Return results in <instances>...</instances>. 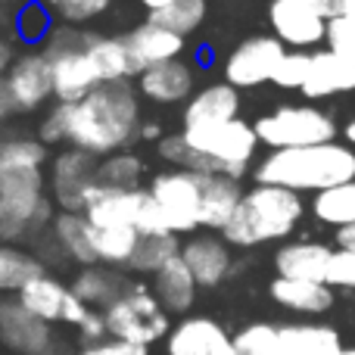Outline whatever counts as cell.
<instances>
[{"label":"cell","mask_w":355,"mask_h":355,"mask_svg":"<svg viewBox=\"0 0 355 355\" xmlns=\"http://www.w3.org/2000/svg\"><path fill=\"white\" fill-rule=\"evenodd\" d=\"M166 355H237L234 334L209 315H187L166 337Z\"/></svg>","instance_id":"cell-16"},{"label":"cell","mask_w":355,"mask_h":355,"mask_svg":"<svg viewBox=\"0 0 355 355\" xmlns=\"http://www.w3.org/2000/svg\"><path fill=\"white\" fill-rule=\"evenodd\" d=\"M331 287H349L355 290V250H337L334 252L331 271H327Z\"/></svg>","instance_id":"cell-41"},{"label":"cell","mask_w":355,"mask_h":355,"mask_svg":"<svg viewBox=\"0 0 355 355\" xmlns=\"http://www.w3.org/2000/svg\"><path fill=\"white\" fill-rule=\"evenodd\" d=\"M106 327H110V337L125 340V343H135L150 349L153 343L166 340L172 334V318L168 312L159 306L156 293L147 284H137L122 296L119 302H112L106 309Z\"/></svg>","instance_id":"cell-8"},{"label":"cell","mask_w":355,"mask_h":355,"mask_svg":"<svg viewBox=\"0 0 355 355\" xmlns=\"http://www.w3.org/2000/svg\"><path fill=\"white\" fill-rule=\"evenodd\" d=\"M284 56H287V47H284L275 35H252V37H246V41H240L237 47L227 53L225 81L234 85L237 91L268 85V81H275Z\"/></svg>","instance_id":"cell-12"},{"label":"cell","mask_w":355,"mask_h":355,"mask_svg":"<svg viewBox=\"0 0 355 355\" xmlns=\"http://www.w3.org/2000/svg\"><path fill=\"white\" fill-rule=\"evenodd\" d=\"M25 3H31V0H0V10H6V6H19L22 10Z\"/></svg>","instance_id":"cell-51"},{"label":"cell","mask_w":355,"mask_h":355,"mask_svg":"<svg viewBox=\"0 0 355 355\" xmlns=\"http://www.w3.org/2000/svg\"><path fill=\"white\" fill-rule=\"evenodd\" d=\"M125 47H128L131 62H135L137 75H141L153 66H162V62L181 60L184 47H187V37L175 35V31L150 22V19H144L141 25H135V28L125 35Z\"/></svg>","instance_id":"cell-18"},{"label":"cell","mask_w":355,"mask_h":355,"mask_svg":"<svg viewBox=\"0 0 355 355\" xmlns=\"http://www.w3.org/2000/svg\"><path fill=\"white\" fill-rule=\"evenodd\" d=\"M181 135L196 156L193 172L231 175L237 181H243L250 166H256L259 147H262L256 125H250L246 119H234L225 125H202V128H181Z\"/></svg>","instance_id":"cell-5"},{"label":"cell","mask_w":355,"mask_h":355,"mask_svg":"<svg viewBox=\"0 0 355 355\" xmlns=\"http://www.w3.org/2000/svg\"><path fill=\"white\" fill-rule=\"evenodd\" d=\"M78 355H150V349L135 346V343H125V340H116V337H106V340H100V343L81 346Z\"/></svg>","instance_id":"cell-42"},{"label":"cell","mask_w":355,"mask_h":355,"mask_svg":"<svg viewBox=\"0 0 355 355\" xmlns=\"http://www.w3.org/2000/svg\"><path fill=\"white\" fill-rule=\"evenodd\" d=\"M137 243H141V234L135 227H94V250H97V262L110 265V268H122L128 271L131 259L137 252Z\"/></svg>","instance_id":"cell-30"},{"label":"cell","mask_w":355,"mask_h":355,"mask_svg":"<svg viewBox=\"0 0 355 355\" xmlns=\"http://www.w3.org/2000/svg\"><path fill=\"white\" fill-rule=\"evenodd\" d=\"M343 135H346V144H349V147L355 150V116L349 119V122H346V128H343Z\"/></svg>","instance_id":"cell-50"},{"label":"cell","mask_w":355,"mask_h":355,"mask_svg":"<svg viewBox=\"0 0 355 355\" xmlns=\"http://www.w3.org/2000/svg\"><path fill=\"white\" fill-rule=\"evenodd\" d=\"M256 135L268 150H300L337 141V122L331 112L312 103H287L259 116Z\"/></svg>","instance_id":"cell-7"},{"label":"cell","mask_w":355,"mask_h":355,"mask_svg":"<svg viewBox=\"0 0 355 355\" xmlns=\"http://www.w3.org/2000/svg\"><path fill=\"white\" fill-rule=\"evenodd\" d=\"M327 47L355 66V22L352 19H331V28H327Z\"/></svg>","instance_id":"cell-40"},{"label":"cell","mask_w":355,"mask_h":355,"mask_svg":"<svg viewBox=\"0 0 355 355\" xmlns=\"http://www.w3.org/2000/svg\"><path fill=\"white\" fill-rule=\"evenodd\" d=\"M87 28L75 25H53L50 37L44 41V53L53 62V97L56 103H78L91 91L100 87V78L94 72V62L87 56Z\"/></svg>","instance_id":"cell-6"},{"label":"cell","mask_w":355,"mask_h":355,"mask_svg":"<svg viewBox=\"0 0 355 355\" xmlns=\"http://www.w3.org/2000/svg\"><path fill=\"white\" fill-rule=\"evenodd\" d=\"M355 91V66L346 62L331 47H321L312 53V69H309V81L302 87L309 100H327L340 97V94Z\"/></svg>","instance_id":"cell-23"},{"label":"cell","mask_w":355,"mask_h":355,"mask_svg":"<svg viewBox=\"0 0 355 355\" xmlns=\"http://www.w3.org/2000/svg\"><path fill=\"white\" fill-rule=\"evenodd\" d=\"M78 334H81V340H85V346L106 340V337H110V327H106V315H103V312H97V309H91V315H87V318L81 321Z\"/></svg>","instance_id":"cell-43"},{"label":"cell","mask_w":355,"mask_h":355,"mask_svg":"<svg viewBox=\"0 0 355 355\" xmlns=\"http://www.w3.org/2000/svg\"><path fill=\"white\" fill-rule=\"evenodd\" d=\"M337 250H355V225L337 231Z\"/></svg>","instance_id":"cell-47"},{"label":"cell","mask_w":355,"mask_h":355,"mask_svg":"<svg viewBox=\"0 0 355 355\" xmlns=\"http://www.w3.org/2000/svg\"><path fill=\"white\" fill-rule=\"evenodd\" d=\"M150 290L156 293L159 306L166 309L168 315H187L196 302V290H200V284H196V277L190 275V268L184 265V259L178 256L159 271V275H153Z\"/></svg>","instance_id":"cell-26"},{"label":"cell","mask_w":355,"mask_h":355,"mask_svg":"<svg viewBox=\"0 0 355 355\" xmlns=\"http://www.w3.org/2000/svg\"><path fill=\"white\" fill-rule=\"evenodd\" d=\"M47 159L50 153L41 141H0V243L16 246L50 231L56 202L44 175Z\"/></svg>","instance_id":"cell-2"},{"label":"cell","mask_w":355,"mask_h":355,"mask_svg":"<svg viewBox=\"0 0 355 355\" xmlns=\"http://www.w3.org/2000/svg\"><path fill=\"white\" fill-rule=\"evenodd\" d=\"M343 355H355V349H343Z\"/></svg>","instance_id":"cell-53"},{"label":"cell","mask_w":355,"mask_h":355,"mask_svg":"<svg viewBox=\"0 0 355 355\" xmlns=\"http://www.w3.org/2000/svg\"><path fill=\"white\" fill-rule=\"evenodd\" d=\"M100 181V159L85 150L62 147L50 159L47 190L60 212H85L91 187Z\"/></svg>","instance_id":"cell-11"},{"label":"cell","mask_w":355,"mask_h":355,"mask_svg":"<svg viewBox=\"0 0 355 355\" xmlns=\"http://www.w3.org/2000/svg\"><path fill=\"white\" fill-rule=\"evenodd\" d=\"M271 300L277 306L300 315H324L334 306V287L315 281H290V277H275L268 287Z\"/></svg>","instance_id":"cell-27"},{"label":"cell","mask_w":355,"mask_h":355,"mask_svg":"<svg viewBox=\"0 0 355 355\" xmlns=\"http://www.w3.org/2000/svg\"><path fill=\"white\" fill-rule=\"evenodd\" d=\"M302 215H306V202L300 193L271 184H256L243 193L221 237L237 250H256L275 240H287L300 227Z\"/></svg>","instance_id":"cell-4"},{"label":"cell","mask_w":355,"mask_h":355,"mask_svg":"<svg viewBox=\"0 0 355 355\" xmlns=\"http://www.w3.org/2000/svg\"><path fill=\"white\" fill-rule=\"evenodd\" d=\"M312 215L327 227H343L355 225V181L337 184L331 190H321L312 196Z\"/></svg>","instance_id":"cell-32"},{"label":"cell","mask_w":355,"mask_h":355,"mask_svg":"<svg viewBox=\"0 0 355 355\" xmlns=\"http://www.w3.org/2000/svg\"><path fill=\"white\" fill-rule=\"evenodd\" d=\"M206 12H209L206 0H175L168 10L153 12V16H147V19L156 22V25H162V28L175 31V35H181V37H190L193 31L202 28Z\"/></svg>","instance_id":"cell-35"},{"label":"cell","mask_w":355,"mask_h":355,"mask_svg":"<svg viewBox=\"0 0 355 355\" xmlns=\"http://www.w3.org/2000/svg\"><path fill=\"white\" fill-rule=\"evenodd\" d=\"M0 346L16 355H50L56 346L53 324L35 318L19 300H0Z\"/></svg>","instance_id":"cell-14"},{"label":"cell","mask_w":355,"mask_h":355,"mask_svg":"<svg viewBox=\"0 0 355 355\" xmlns=\"http://www.w3.org/2000/svg\"><path fill=\"white\" fill-rule=\"evenodd\" d=\"M3 28H6V10H0V37H3Z\"/></svg>","instance_id":"cell-52"},{"label":"cell","mask_w":355,"mask_h":355,"mask_svg":"<svg viewBox=\"0 0 355 355\" xmlns=\"http://www.w3.org/2000/svg\"><path fill=\"white\" fill-rule=\"evenodd\" d=\"M243 184L231 175H202V231L221 234L227 221L234 218L240 200H243Z\"/></svg>","instance_id":"cell-24"},{"label":"cell","mask_w":355,"mask_h":355,"mask_svg":"<svg viewBox=\"0 0 355 355\" xmlns=\"http://www.w3.org/2000/svg\"><path fill=\"white\" fill-rule=\"evenodd\" d=\"M12 112H35L53 97V62L44 50H28L12 60L10 72L3 78V87Z\"/></svg>","instance_id":"cell-13"},{"label":"cell","mask_w":355,"mask_h":355,"mask_svg":"<svg viewBox=\"0 0 355 355\" xmlns=\"http://www.w3.org/2000/svg\"><path fill=\"white\" fill-rule=\"evenodd\" d=\"M69 296H72V287H69V284H62L60 277L50 275V271H41V275L31 277V281L19 290L16 300L22 302L35 318L47 321V324H62Z\"/></svg>","instance_id":"cell-25"},{"label":"cell","mask_w":355,"mask_h":355,"mask_svg":"<svg viewBox=\"0 0 355 355\" xmlns=\"http://www.w3.org/2000/svg\"><path fill=\"white\" fill-rule=\"evenodd\" d=\"M87 56L94 62L100 85H116V81H135L137 69L131 62V53L125 47V37H110V35H97L91 31L87 37Z\"/></svg>","instance_id":"cell-28"},{"label":"cell","mask_w":355,"mask_h":355,"mask_svg":"<svg viewBox=\"0 0 355 355\" xmlns=\"http://www.w3.org/2000/svg\"><path fill=\"white\" fill-rule=\"evenodd\" d=\"M162 125L159 122H144L141 125V135H137V141H144V144H159L162 141Z\"/></svg>","instance_id":"cell-45"},{"label":"cell","mask_w":355,"mask_h":355,"mask_svg":"<svg viewBox=\"0 0 355 355\" xmlns=\"http://www.w3.org/2000/svg\"><path fill=\"white\" fill-rule=\"evenodd\" d=\"M150 193L159 202L166 215L168 231L178 237H190L200 231L202 218V172H187V168H166L153 175Z\"/></svg>","instance_id":"cell-10"},{"label":"cell","mask_w":355,"mask_h":355,"mask_svg":"<svg viewBox=\"0 0 355 355\" xmlns=\"http://www.w3.org/2000/svg\"><path fill=\"white\" fill-rule=\"evenodd\" d=\"M112 6V0H47V10L56 16L60 25L85 28L94 19H100Z\"/></svg>","instance_id":"cell-37"},{"label":"cell","mask_w":355,"mask_h":355,"mask_svg":"<svg viewBox=\"0 0 355 355\" xmlns=\"http://www.w3.org/2000/svg\"><path fill=\"white\" fill-rule=\"evenodd\" d=\"M12 116H16V112H12V106H10V100H6V94L0 91V122H10Z\"/></svg>","instance_id":"cell-49"},{"label":"cell","mask_w":355,"mask_h":355,"mask_svg":"<svg viewBox=\"0 0 355 355\" xmlns=\"http://www.w3.org/2000/svg\"><path fill=\"white\" fill-rule=\"evenodd\" d=\"M12 60H16V53H12V41L0 37V87H3V78H6V72H10Z\"/></svg>","instance_id":"cell-44"},{"label":"cell","mask_w":355,"mask_h":355,"mask_svg":"<svg viewBox=\"0 0 355 355\" xmlns=\"http://www.w3.org/2000/svg\"><path fill=\"white\" fill-rule=\"evenodd\" d=\"M72 293L85 302L87 309H97V312H106L112 302H119L135 281L128 277V271L122 268H110V265H91V268H81L78 275L72 277Z\"/></svg>","instance_id":"cell-21"},{"label":"cell","mask_w":355,"mask_h":355,"mask_svg":"<svg viewBox=\"0 0 355 355\" xmlns=\"http://www.w3.org/2000/svg\"><path fill=\"white\" fill-rule=\"evenodd\" d=\"M12 19H16V22H12L16 35L22 37V41H28V44L47 41L50 31H53V12H50L47 6H41V3H25Z\"/></svg>","instance_id":"cell-38"},{"label":"cell","mask_w":355,"mask_h":355,"mask_svg":"<svg viewBox=\"0 0 355 355\" xmlns=\"http://www.w3.org/2000/svg\"><path fill=\"white\" fill-rule=\"evenodd\" d=\"M50 240L56 243V252L66 262H75L81 268L100 265L97 250H94V225L85 212H56L53 225H50Z\"/></svg>","instance_id":"cell-22"},{"label":"cell","mask_w":355,"mask_h":355,"mask_svg":"<svg viewBox=\"0 0 355 355\" xmlns=\"http://www.w3.org/2000/svg\"><path fill=\"white\" fill-rule=\"evenodd\" d=\"M243 100L240 91L227 81H212V85L196 87V94L187 100L181 112L184 128H202V125H225L240 119Z\"/></svg>","instance_id":"cell-19"},{"label":"cell","mask_w":355,"mask_h":355,"mask_svg":"<svg viewBox=\"0 0 355 355\" xmlns=\"http://www.w3.org/2000/svg\"><path fill=\"white\" fill-rule=\"evenodd\" d=\"M256 184H271L293 193H321L355 181V150L349 144H318L300 150H268L252 168Z\"/></svg>","instance_id":"cell-3"},{"label":"cell","mask_w":355,"mask_h":355,"mask_svg":"<svg viewBox=\"0 0 355 355\" xmlns=\"http://www.w3.org/2000/svg\"><path fill=\"white\" fill-rule=\"evenodd\" d=\"M340 355H343V352H340Z\"/></svg>","instance_id":"cell-54"},{"label":"cell","mask_w":355,"mask_h":355,"mask_svg":"<svg viewBox=\"0 0 355 355\" xmlns=\"http://www.w3.org/2000/svg\"><path fill=\"white\" fill-rule=\"evenodd\" d=\"M277 340H281V327L268 321H252L234 334L237 355H277Z\"/></svg>","instance_id":"cell-36"},{"label":"cell","mask_w":355,"mask_h":355,"mask_svg":"<svg viewBox=\"0 0 355 355\" xmlns=\"http://www.w3.org/2000/svg\"><path fill=\"white\" fill-rule=\"evenodd\" d=\"M135 87L141 100H150L156 106H187V100L196 94V69L187 60L162 62L137 75Z\"/></svg>","instance_id":"cell-17"},{"label":"cell","mask_w":355,"mask_h":355,"mask_svg":"<svg viewBox=\"0 0 355 355\" xmlns=\"http://www.w3.org/2000/svg\"><path fill=\"white\" fill-rule=\"evenodd\" d=\"M234 246L215 231H196L184 237L181 259L200 287H218L234 271Z\"/></svg>","instance_id":"cell-15"},{"label":"cell","mask_w":355,"mask_h":355,"mask_svg":"<svg viewBox=\"0 0 355 355\" xmlns=\"http://www.w3.org/2000/svg\"><path fill=\"white\" fill-rule=\"evenodd\" d=\"M340 334L327 324H284L277 355H340Z\"/></svg>","instance_id":"cell-29"},{"label":"cell","mask_w":355,"mask_h":355,"mask_svg":"<svg viewBox=\"0 0 355 355\" xmlns=\"http://www.w3.org/2000/svg\"><path fill=\"white\" fill-rule=\"evenodd\" d=\"M47 271V265L25 246L0 243V293H19L31 277Z\"/></svg>","instance_id":"cell-33"},{"label":"cell","mask_w":355,"mask_h":355,"mask_svg":"<svg viewBox=\"0 0 355 355\" xmlns=\"http://www.w3.org/2000/svg\"><path fill=\"white\" fill-rule=\"evenodd\" d=\"M334 252L327 243L318 240H296V243H284L275 252V268L277 277H290V281H315L327 284V271H331Z\"/></svg>","instance_id":"cell-20"},{"label":"cell","mask_w":355,"mask_h":355,"mask_svg":"<svg viewBox=\"0 0 355 355\" xmlns=\"http://www.w3.org/2000/svg\"><path fill=\"white\" fill-rule=\"evenodd\" d=\"M331 19V0H271L268 3L271 35L287 50H306V53L321 50V44H327Z\"/></svg>","instance_id":"cell-9"},{"label":"cell","mask_w":355,"mask_h":355,"mask_svg":"<svg viewBox=\"0 0 355 355\" xmlns=\"http://www.w3.org/2000/svg\"><path fill=\"white\" fill-rule=\"evenodd\" d=\"M144 175H147V162L135 150H122V153L100 159V184H106V187L137 190L144 187Z\"/></svg>","instance_id":"cell-34"},{"label":"cell","mask_w":355,"mask_h":355,"mask_svg":"<svg viewBox=\"0 0 355 355\" xmlns=\"http://www.w3.org/2000/svg\"><path fill=\"white\" fill-rule=\"evenodd\" d=\"M141 94L135 81L100 85L78 103H56L37 125L44 147H75L106 159L131 150L141 135Z\"/></svg>","instance_id":"cell-1"},{"label":"cell","mask_w":355,"mask_h":355,"mask_svg":"<svg viewBox=\"0 0 355 355\" xmlns=\"http://www.w3.org/2000/svg\"><path fill=\"white\" fill-rule=\"evenodd\" d=\"M309 69H312V53H306V50H287V56H284L271 85L284 87V91H302L309 81Z\"/></svg>","instance_id":"cell-39"},{"label":"cell","mask_w":355,"mask_h":355,"mask_svg":"<svg viewBox=\"0 0 355 355\" xmlns=\"http://www.w3.org/2000/svg\"><path fill=\"white\" fill-rule=\"evenodd\" d=\"M137 3L147 10V16H153V12H162V10H168V6L175 3V0H137Z\"/></svg>","instance_id":"cell-48"},{"label":"cell","mask_w":355,"mask_h":355,"mask_svg":"<svg viewBox=\"0 0 355 355\" xmlns=\"http://www.w3.org/2000/svg\"><path fill=\"white\" fill-rule=\"evenodd\" d=\"M331 16L334 19H352L355 22V0H331Z\"/></svg>","instance_id":"cell-46"},{"label":"cell","mask_w":355,"mask_h":355,"mask_svg":"<svg viewBox=\"0 0 355 355\" xmlns=\"http://www.w3.org/2000/svg\"><path fill=\"white\" fill-rule=\"evenodd\" d=\"M181 243L184 240L178 237V234H150V237H141L128 271L131 275H141V277L159 275L172 259L181 256Z\"/></svg>","instance_id":"cell-31"}]
</instances>
